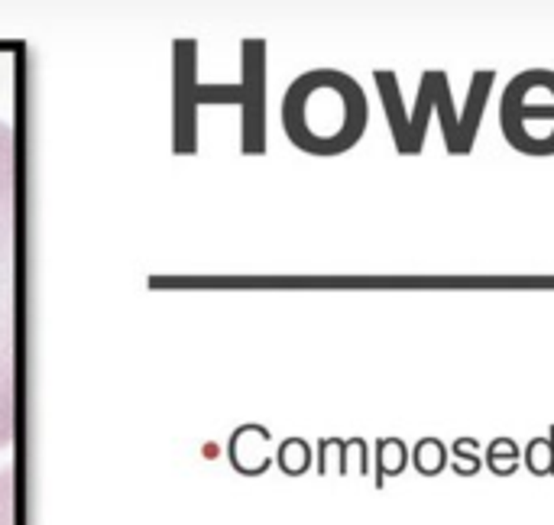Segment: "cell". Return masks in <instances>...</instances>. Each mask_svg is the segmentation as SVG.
<instances>
[{"mask_svg":"<svg viewBox=\"0 0 554 525\" xmlns=\"http://www.w3.org/2000/svg\"><path fill=\"white\" fill-rule=\"evenodd\" d=\"M480 445H477L474 438H460L454 441V470L460 477H474L480 474Z\"/></svg>","mask_w":554,"mask_h":525,"instance_id":"obj_9","label":"cell"},{"mask_svg":"<svg viewBox=\"0 0 554 525\" xmlns=\"http://www.w3.org/2000/svg\"><path fill=\"white\" fill-rule=\"evenodd\" d=\"M412 458H416V470L422 477H437L441 470L447 467V448L437 441V438H422L416 445V451H412Z\"/></svg>","mask_w":554,"mask_h":525,"instance_id":"obj_6","label":"cell"},{"mask_svg":"<svg viewBox=\"0 0 554 525\" xmlns=\"http://www.w3.org/2000/svg\"><path fill=\"white\" fill-rule=\"evenodd\" d=\"M554 120V72L525 68L506 85L499 101V130L516 153L528 156V124Z\"/></svg>","mask_w":554,"mask_h":525,"instance_id":"obj_4","label":"cell"},{"mask_svg":"<svg viewBox=\"0 0 554 525\" xmlns=\"http://www.w3.org/2000/svg\"><path fill=\"white\" fill-rule=\"evenodd\" d=\"M518 445L512 441V438H496V441H489L487 454H483V460H487V467L493 470L496 477H509L518 470Z\"/></svg>","mask_w":554,"mask_h":525,"instance_id":"obj_5","label":"cell"},{"mask_svg":"<svg viewBox=\"0 0 554 525\" xmlns=\"http://www.w3.org/2000/svg\"><path fill=\"white\" fill-rule=\"evenodd\" d=\"M14 496H16L14 464H7V467H0V525H14L16 522Z\"/></svg>","mask_w":554,"mask_h":525,"instance_id":"obj_10","label":"cell"},{"mask_svg":"<svg viewBox=\"0 0 554 525\" xmlns=\"http://www.w3.org/2000/svg\"><path fill=\"white\" fill-rule=\"evenodd\" d=\"M376 460H379V470H376V487H383V477L386 474H402L405 470V460H408V451L402 441L395 438H386V441H379L376 448Z\"/></svg>","mask_w":554,"mask_h":525,"instance_id":"obj_8","label":"cell"},{"mask_svg":"<svg viewBox=\"0 0 554 525\" xmlns=\"http://www.w3.org/2000/svg\"><path fill=\"white\" fill-rule=\"evenodd\" d=\"M20 139L0 120V451L20 431Z\"/></svg>","mask_w":554,"mask_h":525,"instance_id":"obj_1","label":"cell"},{"mask_svg":"<svg viewBox=\"0 0 554 525\" xmlns=\"http://www.w3.org/2000/svg\"><path fill=\"white\" fill-rule=\"evenodd\" d=\"M525 467L535 477H551L554 474V425L545 438H532L525 448Z\"/></svg>","mask_w":554,"mask_h":525,"instance_id":"obj_7","label":"cell"},{"mask_svg":"<svg viewBox=\"0 0 554 525\" xmlns=\"http://www.w3.org/2000/svg\"><path fill=\"white\" fill-rule=\"evenodd\" d=\"M445 78H447V72H441V68L422 72L418 91H416V108L408 114L405 104H402L399 75L376 72V88H379V98H383V108H386V120H389V130H393L395 153L418 156L425 149V137H428V120H431L428 114H435L437 88H441Z\"/></svg>","mask_w":554,"mask_h":525,"instance_id":"obj_3","label":"cell"},{"mask_svg":"<svg viewBox=\"0 0 554 525\" xmlns=\"http://www.w3.org/2000/svg\"><path fill=\"white\" fill-rule=\"evenodd\" d=\"M370 101L357 78L337 68H312L285 88L282 130L289 143L312 156L347 153L364 139Z\"/></svg>","mask_w":554,"mask_h":525,"instance_id":"obj_2","label":"cell"}]
</instances>
